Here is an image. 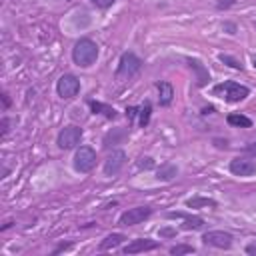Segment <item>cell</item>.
<instances>
[{
  "instance_id": "6da1fadb",
  "label": "cell",
  "mask_w": 256,
  "mask_h": 256,
  "mask_svg": "<svg viewBox=\"0 0 256 256\" xmlns=\"http://www.w3.org/2000/svg\"><path fill=\"white\" fill-rule=\"evenodd\" d=\"M98 54H100L98 44H96L94 40H90V38H80V40L74 44V48H72V60H74V64L80 66V68L92 66V64L98 60Z\"/></svg>"
},
{
  "instance_id": "7a4b0ae2",
  "label": "cell",
  "mask_w": 256,
  "mask_h": 256,
  "mask_svg": "<svg viewBox=\"0 0 256 256\" xmlns=\"http://www.w3.org/2000/svg\"><path fill=\"white\" fill-rule=\"evenodd\" d=\"M214 96L226 100V102H240L244 100L248 94H250V88L240 84V82H234V80H226V82H220L212 88Z\"/></svg>"
},
{
  "instance_id": "3957f363",
  "label": "cell",
  "mask_w": 256,
  "mask_h": 256,
  "mask_svg": "<svg viewBox=\"0 0 256 256\" xmlns=\"http://www.w3.org/2000/svg\"><path fill=\"white\" fill-rule=\"evenodd\" d=\"M142 70V60L134 54V52H124L118 60V68H116V80L124 82L134 78L138 72Z\"/></svg>"
},
{
  "instance_id": "277c9868",
  "label": "cell",
  "mask_w": 256,
  "mask_h": 256,
  "mask_svg": "<svg viewBox=\"0 0 256 256\" xmlns=\"http://www.w3.org/2000/svg\"><path fill=\"white\" fill-rule=\"evenodd\" d=\"M82 136H84V130L80 126H76V124H70V126H64L58 132L56 144H58L60 150H70V148H76L80 144Z\"/></svg>"
},
{
  "instance_id": "5b68a950",
  "label": "cell",
  "mask_w": 256,
  "mask_h": 256,
  "mask_svg": "<svg viewBox=\"0 0 256 256\" xmlns=\"http://www.w3.org/2000/svg\"><path fill=\"white\" fill-rule=\"evenodd\" d=\"M80 92V80L74 74H62L56 82V94L64 100H70L74 96H78Z\"/></svg>"
},
{
  "instance_id": "8992f818",
  "label": "cell",
  "mask_w": 256,
  "mask_h": 256,
  "mask_svg": "<svg viewBox=\"0 0 256 256\" xmlns=\"http://www.w3.org/2000/svg\"><path fill=\"white\" fill-rule=\"evenodd\" d=\"M94 166H96V152H94V148H90V146H80V148L76 150V154H74V170L86 174V172H90Z\"/></svg>"
},
{
  "instance_id": "52a82bcc",
  "label": "cell",
  "mask_w": 256,
  "mask_h": 256,
  "mask_svg": "<svg viewBox=\"0 0 256 256\" xmlns=\"http://www.w3.org/2000/svg\"><path fill=\"white\" fill-rule=\"evenodd\" d=\"M150 216H152V208L150 206H134V208H128L126 212L120 214L118 224L120 226H136V224L144 222Z\"/></svg>"
},
{
  "instance_id": "ba28073f",
  "label": "cell",
  "mask_w": 256,
  "mask_h": 256,
  "mask_svg": "<svg viewBox=\"0 0 256 256\" xmlns=\"http://www.w3.org/2000/svg\"><path fill=\"white\" fill-rule=\"evenodd\" d=\"M232 234L230 232H224V230H208L202 234V242L206 246H214V248H220V250H228L232 248Z\"/></svg>"
},
{
  "instance_id": "9c48e42d",
  "label": "cell",
  "mask_w": 256,
  "mask_h": 256,
  "mask_svg": "<svg viewBox=\"0 0 256 256\" xmlns=\"http://www.w3.org/2000/svg\"><path fill=\"white\" fill-rule=\"evenodd\" d=\"M126 164V152L124 150H112L108 154V158L104 160V174L106 176H114L122 170V166Z\"/></svg>"
},
{
  "instance_id": "30bf717a",
  "label": "cell",
  "mask_w": 256,
  "mask_h": 256,
  "mask_svg": "<svg viewBox=\"0 0 256 256\" xmlns=\"http://www.w3.org/2000/svg\"><path fill=\"white\" fill-rule=\"evenodd\" d=\"M228 168L234 176L246 178V176L256 174V160H252V158H234V160H230Z\"/></svg>"
},
{
  "instance_id": "8fae6325",
  "label": "cell",
  "mask_w": 256,
  "mask_h": 256,
  "mask_svg": "<svg viewBox=\"0 0 256 256\" xmlns=\"http://www.w3.org/2000/svg\"><path fill=\"white\" fill-rule=\"evenodd\" d=\"M160 248V242L158 240H152V238H138V240H132L130 244L124 246V254H138V252H150V250H156Z\"/></svg>"
},
{
  "instance_id": "7c38bea8",
  "label": "cell",
  "mask_w": 256,
  "mask_h": 256,
  "mask_svg": "<svg viewBox=\"0 0 256 256\" xmlns=\"http://www.w3.org/2000/svg\"><path fill=\"white\" fill-rule=\"evenodd\" d=\"M168 218H182L184 220V224H182V230H200V228H204V218H200V216H188V214H184V212H168L166 214Z\"/></svg>"
},
{
  "instance_id": "4fadbf2b",
  "label": "cell",
  "mask_w": 256,
  "mask_h": 256,
  "mask_svg": "<svg viewBox=\"0 0 256 256\" xmlns=\"http://www.w3.org/2000/svg\"><path fill=\"white\" fill-rule=\"evenodd\" d=\"M156 90H158V104L160 106H170L174 100V88L170 82L166 80H158L156 82Z\"/></svg>"
},
{
  "instance_id": "5bb4252c",
  "label": "cell",
  "mask_w": 256,
  "mask_h": 256,
  "mask_svg": "<svg viewBox=\"0 0 256 256\" xmlns=\"http://www.w3.org/2000/svg\"><path fill=\"white\" fill-rule=\"evenodd\" d=\"M188 66L196 70V86H204V84L210 80V74H208V70L202 66L200 60H196V58H188Z\"/></svg>"
},
{
  "instance_id": "9a60e30c",
  "label": "cell",
  "mask_w": 256,
  "mask_h": 256,
  "mask_svg": "<svg viewBox=\"0 0 256 256\" xmlns=\"http://www.w3.org/2000/svg\"><path fill=\"white\" fill-rule=\"evenodd\" d=\"M126 240V236L124 234H120V232H112V234H108L100 244H98V250H114V248H118L122 242Z\"/></svg>"
},
{
  "instance_id": "2e32d148",
  "label": "cell",
  "mask_w": 256,
  "mask_h": 256,
  "mask_svg": "<svg viewBox=\"0 0 256 256\" xmlns=\"http://www.w3.org/2000/svg\"><path fill=\"white\" fill-rule=\"evenodd\" d=\"M126 136H128V130H126V128H112V130L104 136L102 144H104L106 148H110V146H114V144H120Z\"/></svg>"
},
{
  "instance_id": "e0dca14e",
  "label": "cell",
  "mask_w": 256,
  "mask_h": 256,
  "mask_svg": "<svg viewBox=\"0 0 256 256\" xmlns=\"http://www.w3.org/2000/svg\"><path fill=\"white\" fill-rule=\"evenodd\" d=\"M88 104H90V108H92L94 114H102V116H106V118H110V120L118 116V110H116L114 106H108V104H104V102H96V100H90Z\"/></svg>"
},
{
  "instance_id": "ac0fdd59",
  "label": "cell",
  "mask_w": 256,
  "mask_h": 256,
  "mask_svg": "<svg viewBox=\"0 0 256 256\" xmlns=\"http://www.w3.org/2000/svg\"><path fill=\"white\" fill-rule=\"evenodd\" d=\"M226 122L230 126H236V128H250L252 126V120L248 116H244V114H228Z\"/></svg>"
},
{
  "instance_id": "d6986e66",
  "label": "cell",
  "mask_w": 256,
  "mask_h": 256,
  "mask_svg": "<svg viewBox=\"0 0 256 256\" xmlns=\"http://www.w3.org/2000/svg\"><path fill=\"white\" fill-rule=\"evenodd\" d=\"M150 114H152V104L150 102H144V104L138 106V124H140V128H146L148 126Z\"/></svg>"
},
{
  "instance_id": "ffe728a7",
  "label": "cell",
  "mask_w": 256,
  "mask_h": 256,
  "mask_svg": "<svg viewBox=\"0 0 256 256\" xmlns=\"http://www.w3.org/2000/svg\"><path fill=\"white\" fill-rule=\"evenodd\" d=\"M176 174H178V168H176L174 164H162V166L156 170V178H158V180H164V182H166V180H172Z\"/></svg>"
},
{
  "instance_id": "44dd1931",
  "label": "cell",
  "mask_w": 256,
  "mask_h": 256,
  "mask_svg": "<svg viewBox=\"0 0 256 256\" xmlns=\"http://www.w3.org/2000/svg\"><path fill=\"white\" fill-rule=\"evenodd\" d=\"M186 206L188 208H200V206H210V208H216V200H212V198H190V200H186Z\"/></svg>"
},
{
  "instance_id": "7402d4cb",
  "label": "cell",
  "mask_w": 256,
  "mask_h": 256,
  "mask_svg": "<svg viewBox=\"0 0 256 256\" xmlns=\"http://www.w3.org/2000/svg\"><path fill=\"white\" fill-rule=\"evenodd\" d=\"M194 252V246H190V244H176V246H172L170 248V254H192Z\"/></svg>"
},
{
  "instance_id": "603a6c76",
  "label": "cell",
  "mask_w": 256,
  "mask_h": 256,
  "mask_svg": "<svg viewBox=\"0 0 256 256\" xmlns=\"http://www.w3.org/2000/svg\"><path fill=\"white\" fill-rule=\"evenodd\" d=\"M218 58H220V62L228 64L230 68H236V70H242V68H244V66H242V64H240V62H238L236 58H232V56H228V54H220Z\"/></svg>"
},
{
  "instance_id": "cb8c5ba5",
  "label": "cell",
  "mask_w": 256,
  "mask_h": 256,
  "mask_svg": "<svg viewBox=\"0 0 256 256\" xmlns=\"http://www.w3.org/2000/svg\"><path fill=\"white\" fill-rule=\"evenodd\" d=\"M138 168H140V170H150V168H154V160H152L150 156H142V158L138 160Z\"/></svg>"
},
{
  "instance_id": "d4e9b609",
  "label": "cell",
  "mask_w": 256,
  "mask_h": 256,
  "mask_svg": "<svg viewBox=\"0 0 256 256\" xmlns=\"http://www.w3.org/2000/svg\"><path fill=\"white\" fill-rule=\"evenodd\" d=\"M90 2H92L96 8H102V10H106V8H110V6H112L116 0H90Z\"/></svg>"
},
{
  "instance_id": "484cf974",
  "label": "cell",
  "mask_w": 256,
  "mask_h": 256,
  "mask_svg": "<svg viewBox=\"0 0 256 256\" xmlns=\"http://www.w3.org/2000/svg\"><path fill=\"white\" fill-rule=\"evenodd\" d=\"M126 116H128V122H134L136 116H138V106H128L126 108Z\"/></svg>"
},
{
  "instance_id": "4316f807",
  "label": "cell",
  "mask_w": 256,
  "mask_h": 256,
  "mask_svg": "<svg viewBox=\"0 0 256 256\" xmlns=\"http://www.w3.org/2000/svg\"><path fill=\"white\" fill-rule=\"evenodd\" d=\"M232 4H234V0H220V2H216V8L222 10V8H228V6H232Z\"/></svg>"
},
{
  "instance_id": "83f0119b",
  "label": "cell",
  "mask_w": 256,
  "mask_h": 256,
  "mask_svg": "<svg viewBox=\"0 0 256 256\" xmlns=\"http://www.w3.org/2000/svg\"><path fill=\"white\" fill-rule=\"evenodd\" d=\"M246 254H250V256H256V240H254V242H250V244L246 246Z\"/></svg>"
},
{
  "instance_id": "f1b7e54d",
  "label": "cell",
  "mask_w": 256,
  "mask_h": 256,
  "mask_svg": "<svg viewBox=\"0 0 256 256\" xmlns=\"http://www.w3.org/2000/svg\"><path fill=\"white\" fill-rule=\"evenodd\" d=\"M174 234H176V230H170V228L160 230V236H174Z\"/></svg>"
},
{
  "instance_id": "f546056e",
  "label": "cell",
  "mask_w": 256,
  "mask_h": 256,
  "mask_svg": "<svg viewBox=\"0 0 256 256\" xmlns=\"http://www.w3.org/2000/svg\"><path fill=\"white\" fill-rule=\"evenodd\" d=\"M2 134H8V118H2Z\"/></svg>"
},
{
  "instance_id": "4dcf8cb0",
  "label": "cell",
  "mask_w": 256,
  "mask_h": 256,
  "mask_svg": "<svg viewBox=\"0 0 256 256\" xmlns=\"http://www.w3.org/2000/svg\"><path fill=\"white\" fill-rule=\"evenodd\" d=\"M2 100H4V110H6V108L10 106V98H8V94H6V92L2 94Z\"/></svg>"
},
{
  "instance_id": "1f68e13d",
  "label": "cell",
  "mask_w": 256,
  "mask_h": 256,
  "mask_svg": "<svg viewBox=\"0 0 256 256\" xmlns=\"http://www.w3.org/2000/svg\"><path fill=\"white\" fill-rule=\"evenodd\" d=\"M66 248H70V244H60V246H58V248L54 250V254H58L60 250H66Z\"/></svg>"
},
{
  "instance_id": "d6a6232c",
  "label": "cell",
  "mask_w": 256,
  "mask_h": 256,
  "mask_svg": "<svg viewBox=\"0 0 256 256\" xmlns=\"http://www.w3.org/2000/svg\"><path fill=\"white\" fill-rule=\"evenodd\" d=\"M254 66H256V60H254Z\"/></svg>"
}]
</instances>
